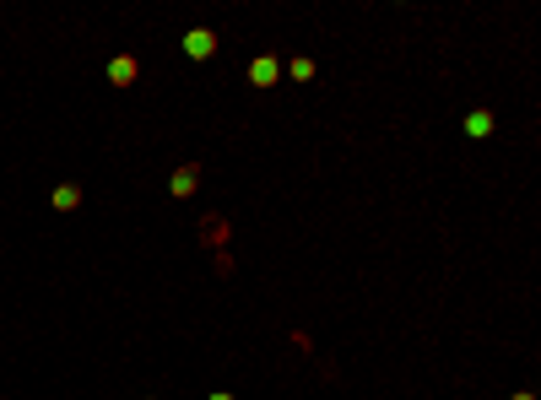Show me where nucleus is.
Returning a JSON list of instances; mask_svg holds the SVG:
<instances>
[{
  "label": "nucleus",
  "mask_w": 541,
  "mask_h": 400,
  "mask_svg": "<svg viewBox=\"0 0 541 400\" xmlns=\"http://www.w3.org/2000/svg\"><path fill=\"white\" fill-rule=\"evenodd\" d=\"M136 71H141V65L130 60V54H114V60H108V81H120V87H130V81H136Z\"/></svg>",
  "instance_id": "nucleus-1"
},
{
  "label": "nucleus",
  "mask_w": 541,
  "mask_h": 400,
  "mask_svg": "<svg viewBox=\"0 0 541 400\" xmlns=\"http://www.w3.org/2000/svg\"><path fill=\"white\" fill-rule=\"evenodd\" d=\"M211 49H216V38H211V33H206V28H195V33H190V38H185V54H190V60H206Z\"/></svg>",
  "instance_id": "nucleus-2"
},
{
  "label": "nucleus",
  "mask_w": 541,
  "mask_h": 400,
  "mask_svg": "<svg viewBox=\"0 0 541 400\" xmlns=\"http://www.w3.org/2000/svg\"><path fill=\"white\" fill-rule=\"evenodd\" d=\"M54 206H60V211H71V206H81V189H76V184H60V189H54Z\"/></svg>",
  "instance_id": "nucleus-3"
},
{
  "label": "nucleus",
  "mask_w": 541,
  "mask_h": 400,
  "mask_svg": "<svg viewBox=\"0 0 541 400\" xmlns=\"http://www.w3.org/2000/svg\"><path fill=\"white\" fill-rule=\"evenodd\" d=\"M195 189V168H179V179H173V195H190Z\"/></svg>",
  "instance_id": "nucleus-4"
},
{
  "label": "nucleus",
  "mask_w": 541,
  "mask_h": 400,
  "mask_svg": "<svg viewBox=\"0 0 541 400\" xmlns=\"http://www.w3.org/2000/svg\"><path fill=\"white\" fill-rule=\"evenodd\" d=\"M465 130H471V136H487V130H493V119H487V114H471V124H465Z\"/></svg>",
  "instance_id": "nucleus-5"
},
{
  "label": "nucleus",
  "mask_w": 541,
  "mask_h": 400,
  "mask_svg": "<svg viewBox=\"0 0 541 400\" xmlns=\"http://www.w3.org/2000/svg\"><path fill=\"white\" fill-rule=\"evenodd\" d=\"M211 400H228V395H211Z\"/></svg>",
  "instance_id": "nucleus-6"
}]
</instances>
